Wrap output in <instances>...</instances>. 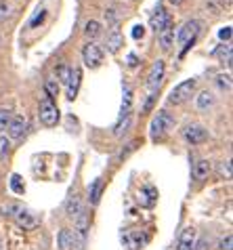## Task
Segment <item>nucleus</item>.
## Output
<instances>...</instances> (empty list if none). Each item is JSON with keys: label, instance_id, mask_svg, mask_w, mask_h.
Segmentation results:
<instances>
[{"label": "nucleus", "instance_id": "f03ea898", "mask_svg": "<svg viewBox=\"0 0 233 250\" xmlns=\"http://www.w3.org/2000/svg\"><path fill=\"white\" fill-rule=\"evenodd\" d=\"M200 30H202V23L197 21V19H191V21H187L179 30V34H176V42L183 46V53L195 42V38H197V34H200Z\"/></svg>", "mask_w": 233, "mask_h": 250}, {"label": "nucleus", "instance_id": "4be33fe9", "mask_svg": "<svg viewBox=\"0 0 233 250\" xmlns=\"http://www.w3.org/2000/svg\"><path fill=\"white\" fill-rule=\"evenodd\" d=\"M80 210H82V208H80V198L78 196H72L70 202H67V214H70V217H76Z\"/></svg>", "mask_w": 233, "mask_h": 250}, {"label": "nucleus", "instance_id": "20e7f679", "mask_svg": "<svg viewBox=\"0 0 233 250\" xmlns=\"http://www.w3.org/2000/svg\"><path fill=\"white\" fill-rule=\"evenodd\" d=\"M194 88H195V80H194V78H191V80H185V82L176 84L173 91H170L168 101H170V103H175V105H179V103H183V101H187V99H189L191 93H194Z\"/></svg>", "mask_w": 233, "mask_h": 250}, {"label": "nucleus", "instance_id": "5701e85b", "mask_svg": "<svg viewBox=\"0 0 233 250\" xmlns=\"http://www.w3.org/2000/svg\"><path fill=\"white\" fill-rule=\"evenodd\" d=\"M84 34H86L88 38H97L99 34H101V25L97 21H88L86 27H84Z\"/></svg>", "mask_w": 233, "mask_h": 250}, {"label": "nucleus", "instance_id": "f704fd0d", "mask_svg": "<svg viewBox=\"0 0 233 250\" xmlns=\"http://www.w3.org/2000/svg\"><path fill=\"white\" fill-rule=\"evenodd\" d=\"M6 17H9V6L4 2H0V21H4Z\"/></svg>", "mask_w": 233, "mask_h": 250}, {"label": "nucleus", "instance_id": "2eb2a0df", "mask_svg": "<svg viewBox=\"0 0 233 250\" xmlns=\"http://www.w3.org/2000/svg\"><path fill=\"white\" fill-rule=\"evenodd\" d=\"M122 42H124V40H122L120 30H118V27H112V32L107 34V51L109 53H118Z\"/></svg>", "mask_w": 233, "mask_h": 250}, {"label": "nucleus", "instance_id": "393cba45", "mask_svg": "<svg viewBox=\"0 0 233 250\" xmlns=\"http://www.w3.org/2000/svg\"><path fill=\"white\" fill-rule=\"evenodd\" d=\"M44 17H46V11H44V9H38V11H36V15H34V17L30 19V23H27V27H36L38 23H42V21H44Z\"/></svg>", "mask_w": 233, "mask_h": 250}, {"label": "nucleus", "instance_id": "dca6fc26", "mask_svg": "<svg viewBox=\"0 0 233 250\" xmlns=\"http://www.w3.org/2000/svg\"><path fill=\"white\" fill-rule=\"evenodd\" d=\"M76 246V238H74V233L70 229H61L59 233V250H74Z\"/></svg>", "mask_w": 233, "mask_h": 250}, {"label": "nucleus", "instance_id": "c9c22d12", "mask_svg": "<svg viewBox=\"0 0 233 250\" xmlns=\"http://www.w3.org/2000/svg\"><path fill=\"white\" fill-rule=\"evenodd\" d=\"M128 65H130V67L139 65V59H136V55H133V53H130V55H128Z\"/></svg>", "mask_w": 233, "mask_h": 250}, {"label": "nucleus", "instance_id": "a211bd4d", "mask_svg": "<svg viewBox=\"0 0 233 250\" xmlns=\"http://www.w3.org/2000/svg\"><path fill=\"white\" fill-rule=\"evenodd\" d=\"M44 91H46V97L49 99H55V97L59 95V82H57V78H46V82H44Z\"/></svg>", "mask_w": 233, "mask_h": 250}, {"label": "nucleus", "instance_id": "412c9836", "mask_svg": "<svg viewBox=\"0 0 233 250\" xmlns=\"http://www.w3.org/2000/svg\"><path fill=\"white\" fill-rule=\"evenodd\" d=\"M141 196H143V204L152 208V206H154V202H155V198H157V191L154 189V187H145Z\"/></svg>", "mask_w": 233, "mask_h": 250}, {"label": "nucleus", "instance_id": "39448f33", "mask_svg": "<svg viewBox=\"0 0 233 250\" xmlns=\"http://www.w3.org/2000/svg\"><path fill=\"white\" fill-rule=\"evenodd\" d=\"M162 78H164V61L162 59H157L155 63L152 65V69H149V74H147V86H149V91H157L162 84Z\"/></svg>", "mask_w": 233, "mask_h": 250}, {"label": "nucleus", "instance_id": "7ed1b4c3", "mask_svg": "<svg viewBox=\"0 0 233 250\" xmlns=\"http://www.w3.org/2000/svg\"><path fill=\"white\" fill-rule=\"evenodd\" d=\"M38 114H40V122H42L44 126H55V124L59 122V109L49 97L40 101V112Z\"/></svg>", "mask_w": 233, "mask_h": 250}, {"label": "nucleus", "instance_id": "2f4dec72", "mask_svg": "<svg viewBox=\"0 0 233 250\" xmlns=\"http://www.w3.org/2000/svg\"><path fill=\"white\" fill-rule=\"evenodd\" d=\"M231 242H233L231 235H227V238H223L221 242H218V250H231Z\"/></svg>", "mask_w": 233, "mask_h": 250}, {"label": "nucleus", "instance_id": "f8f14e48", "mask_svg": "<svg viewBox=\"0 0 233 250\" xmlns=\"http://www.w3.org/2000/svg\"><path fill=\"white\" fill-rule=\"evenodd\" d=\"M157 36H160V44L164 51H168L170 46L175 44V25L173 23H168L166 27H162L160 32H157Z\"/></svg>", "mask_w": 233, "mask_h": 250}, {"label": "nucleus", "instance_id": "b1692460", "mask_svg": "<svg viewBox=\"0 0 233 250\" xmlns=\"http://www.w3.org/2000/svg\"><path fill=\"white\" fill-rule=\"evenodd\" d=\"M216 84L221 91H231V76L229 74H218V78H216Z\"/></svg>", "mask_w": 233, "mask_h": 250}, {"label": "nucleus", "instance_id": "c756f323", "mask_svg": "<svg viewBox=\"0 0 233 250\" xmlns=\"http://www.w3.org/2000/svg\"><path fill=\"white\" fill-rule=\"evenodd\" d=\"M218 38L225 40V42H229V40H231V25L221 27V30H218Z\"/></svg>", "mask_w": 233, "mask_h": 250}, {"label": "nucleus", "instance_id": "bb28decb", "mask_svg": "<svg viewBox=\"0 0 233 250\" xmlns=\"http://www.w3.org/2000/svg\"><path fill=\"white\" fill-rule=\"evenodd\" d=\"M9 149H11V143H9V139L6 137H0V162L9 156Z\"/></svg>", "mask_w": 233, "mask_h": 250}, {"label": "nucleus", "instance_id": "72a5a7b5", "mask_svg": "<svg viewBox=\"0 0 233 250\" xmlns=\"http://www.w3.org/2000/svg\"><path fill=\"white\" fill-rule=\"evenodd\" d=\"M218 170H221V175H225V177H231V162H223L221 166H218Z\"/></svg>", "mask_w": 233, "mask_h": 250}, {"label": "nucleus", "instance_id": "0eeeda50", "mask_svg": "<svg viewBox=\"0 0 233 250\" xmlns=\"http://www.w3.org/2000/svg\"><path fill=\"white\" fill-rule=\"evenodd\" d=\"M82 57H84V63L88 67H99L101 61H103V51L97 44H86L84 51H82Z\"/></svg>", "mask_w": 233, "mask_h": 250}, {"label": "nucleus", "instance_id": "c85d7f7f", "mask_svg": "<svg viewBox=\"0 0 233 250\" xmlns=\"http://www.w3.org/2000/svg\"><path fill=\"white\" fill-rule=\"evenodd\" d=\"M70 72H72L70 67L61 65V67L57 69V74H59V80H57V82H65V84H67V80H70Z\"/></svg>", "mask_w": 233, "mask_h": 250}, {"label": "nucleus", "instance_id": "4468645a", "mask_svg": "<svg viewBox=\"0 0 233 250\" xmlns=\"http://www.w3.org/2000/svg\"><path fill=\"white\" fill-rule=\"evenodd\" d=\"M195 229L194 227H187L185 231L181 233V240H179V250H194L195 244Z\"/></svg>", "mask_w": 233, "mask_h": 250}, {"label": "nucleus", "instance_id": "473e14b6", "mask_svg": "<svg viewBox=\"0 0 233 250\" xmlns=\"http://www.w3.org/2000/svg\"><path fill=\"white\" fill-rule=\"evenodd\" d=\"M130 34H133V38H135V40H139V38H143V34H145V27H143V25H135Z\"/></svg>", "mask_w": 233, "mask_h": 250}, {"label": "nucleus", "instance_id": "f257e3e1", "mask_svg": "<svg viewBox=\"0 0 233 250\" xmlns=\"http://www.w3.org/2000/svg\"><path fill=\"white\" fill-rule=\"evenodd\" d=\"M173 126H175L173 116H170L166 109H160V112L155 114V118L152 120V126H149V128H152V130H149V133H152V139H154V141H160V139L166 135Z\"/></svg>", "mask_w": 233, "mask_h": 250}, {"label": "nucleus", "instance_id": "1a4fd4ad", "mask_svg": "<svg viewBox=\"0 0 233 250\" xmlns=\"http://www.w3.org/2000/svg\"><path fill=\"white\" fill-rule=\"evenodd\" d=\"M210 172V162L208 160H195L194 166H191V177H194V181H204V179L208 177Z\"/></svg>", "mask_w": 233, "mask_h": 250}, {"label": "nucleus", "instance_id": "9d476101", "mask_svg": "<svg viewBox=\"0 0 233 250\" xmlns=\"http://www.w3.org/2000/svg\"><path fill=\"white\" fill-rule=\"evenodd\" d=\"M168 23H173V19H170V15L166 11H164V6L162 4H157V9L154 13V17H152V25H154V30L155 32H160L162 27H166Z\"/></svg>", "mask_w": 233, "mask_h": 250}, {"label": "nucleus", "instance_id": "cd10ccee", "mask_svg": "<svg viewBox=\"0 0 233 250\" xmlns=\"http://www.w3.org/2000/svg\"><path fill=\"white\" fill-rule=\"evenodd\" d=\"M11 122V112L9 109H0V130H4Z\"/></svg>", "mask_w": 233, "mask_h": 250}, {"label": "nucleus", "instance_id": "aec40b11", "mask_svg": "<svg viewBox=\"0 0 233 250\" xmlns=\"http://www.w3.org/2000/svg\"><path fill=\"white\" fill-rule=\"evenodd\" d=\"M101 187H103V181H101V179H95V183L91 185V191H88V193H91V196H88V198H91V204H97L99 202Z\"/></svg>", "mask_w": 233, "mask_h": 250}, {"label": "nucleus", "instance_id": "f3484780", "mask_svg": "<svg viewBox=\"0 0 233 250\" xmlns=\"http://www.w3.org/2000/svg\"><path fill=\"white\" fill-rule=\"evenodd\" d=\"M212 105H214V95H212L210 91H202L200 95H197V109L206 112V109H210Z\"/></svg>", "mask_w": 233, "mask_h": 250}, {"label": "nucleus", "instance_id": "a878e982", "mask_svg": "<svg viewBox=\"0 0 233 250\" xmlns=\"http://www.w3.org/2000/svg\"><path fill=\"white\" fill-rule=\"evenodd\" d=\"M11 189L15 191V193H23L25 187H23L21 177H19V175H13V177H11Z\"/></svg>", "mask_w": 233, "mask_h": 250}, {"label": "nucleus", "instance_id": "ddd939ff", "mask_svg": "<svg viewBox=\"0 0 233 250\" xmlns=\"http://www.w3.org/2000/svg\"><path fill=\"white\" fill-rule=\"evenodd\" d=\"M80 78H82V72L78 67H74L70 72V80H67V97L74 99L78 95V86H80Z\"/></svg>", "mask_w": 233, "mask_h": 250}, {"label": "nucleus", "instance_id": "e433bc0d", "mask_svg": "<svg viewBox=\"0 0 233 250\" xmlns=\"http://www.w3.org/2000/svg\"><path fill=\"white\" fill-rule=\"evenodd\" d=\"M170 2H173V4H181L183 0H170Z\"/></svg>", "mask_w": 233, "mask_h": 250}, {"label": "nucleus", "instance_id": "6e6552de", "mask_svg": "<svg viewBox=\"0 0 233 250\" xmlns=\"http://www.w3.org/2000/svg\"><path fill=\"white\" fill-rule=\"evenodd\" d=\"M6 130H9L11 139H21L27 130L25 118L23 116H11V122H9V126H6Z\"/></svg>", "mask_w": 233, "mask_h": 250}, {"label": "nucleus", "instance_id": "6ab92c4d", "mask_svg": "<svg viewBox=\"0 0 233 250\" xmlns=\"http://www.w3.org/2000/svg\"><path fill=\"white\" fill-rule=\"evenodd\" d=\"M130 103H133V91L128 86H124V99H122V114H120V120L122 118H128L130 114Z\"/></svg>", "mask_w": 233, "mask_h": 250}, {"label": "nucleus", "instance_id": "423d86ee", "mask_svg": "<svg viewBox=\"0 0 233 250\" xmlns=\"http://www.w3.org/2000/svg\"><path fill=\"white\" fill-rule=\"evenodd\" d=\"M183 137L187 139V143L197 145V143H204V141H206L208 133H206V128H204V126H200V124H189V126L183 130Z\"/></svg>", "mask_w": 233, "mask_h": 250}, {"label": "nucleus", "instance_id": "7c9ffc66", "mask_svg": "<svg viewBox=\"0 0 233 250\" xmlns=\"http://www.w3.org/2000/svg\"><path fill=\"white\" fill-rule=\"evenodd\" d=\"M194 250H208V238H195V244H194Z\"/></svg>", "mask_w": 233, "mask_h": 250}, {"label": "nucleus", "instance_id": "9b49d317", "mask_svg": "<svg viewBox=\"0 0 233 250\" xmlns=\"http://www.w3.org/2000/svg\"><path fill=\"white\" fill-rule=\"evenodd\" d=\"M15 221H17V225L23 227V229H34L38 223V219L34 217L30 210H23V208H19V210L15 212Z\"/></svg>", "mask_w": 233, "mask_h": 250}]
</instances>
